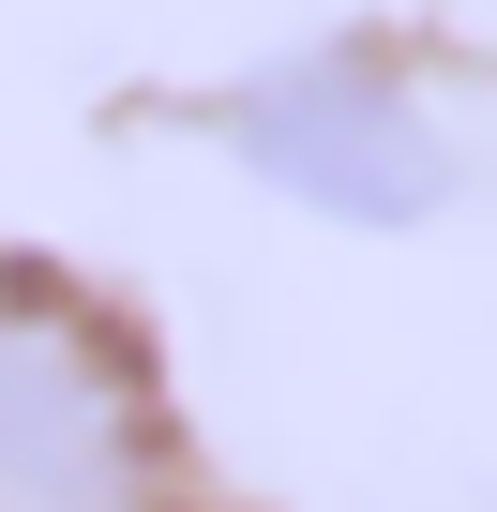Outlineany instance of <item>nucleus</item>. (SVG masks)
<instances>
[{
	"label": "nucleus",
	"instance_id": "1",
	"mask_svg": "<svg viewBox=\"0 0 497 512\" xmlns=\"http://www.w3.org/2000/svg\"><path fill=\"white\" fill-rule=\"evenodd\" d=\"M241 151H257L287 196L362 211V226L437 211V136H422L377 76H347V61H302V76H272V91H241Z\"/></svg>",
	"mask_w": 497,
	"mask_h": 512
},
{
	"label": "nucleus",
	"instance_id": "2",
	"mask_svg": "<svg viewBox=\"0 0 497 512\" xmlns=\"http://www.w3.org/2000/svg\"><path fill=\"white\" fill-rule=\"evenodd\" d=\"M0 497L16 512H136V422L121 392L46 347L31 317H0Z\"/></svg>",
	"mask_w": 497,
	"mask_h": 512
}]
</instances>
